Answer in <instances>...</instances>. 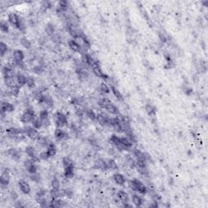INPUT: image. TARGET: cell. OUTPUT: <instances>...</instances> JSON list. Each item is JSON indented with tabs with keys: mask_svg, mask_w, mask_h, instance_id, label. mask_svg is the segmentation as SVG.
I'll list each match as a JSON object with an SVG mask.
<instances>
[{
	"mask_svg": "<svg viewBox=\"0 0 208 208\" xmlns=\"http://www.w3.org/2000/svg\"><path fill=\"white\" fill-rule=\"evenodd\" d=\"M76 115H77L79 118L82 119L83 116H84V111H83L82 110H81V109H77V110H76Z\"/></svg>",
	"mask_w": 208,
	"mask_h": 208,
	"instance_id": "obj_59",
	"label": "cell"
},
{
	"mask_svg": "<svg viewBox=\"0 0 208 208\" xmlns=\"http://www.w3.org/2000/svg\"><path fill=\"white\" fill-rule=\"evenodd\" d=\"M32 71H33V73L39 75V74H41L44 72V69H43V67L41 65H37V66H34L33 68H32Z\"/></svg>",
	"mask_w": 208,
	"mask_h": 208,
	"instance_id": "obj_50",
	"label": "cell"
},
{
	"mask_svg": "<svg viewBox=\"0 0 208 208\" xmlns=\"http://www.w3.org/2000/svg\"><path fill=\"white\" fill-rule=\"evenodd\" d=\"M43 103H45L48 107L52 108L54 107V100L52 99V97L49 94L44 95V101Z\"/></svg>",
	"mask_w": 208,
	"mask_h": 208,
	"instance_id": "obj_23",
	"label": "cell"
},
{
	"mask_svg": "<svg viewBox=\"0 0 208 208\" xmlns=\"http://www.w3.org/2000/svg\"><path fill=\"white\" fill-rule=\"evenodd\" d=\"M133 154H134V156H135L136 158H137V160H142V161L146 162L145 158V153H143L142 151H141L140 150H133Z\"/></svg>",
	"mask_w": 208,
	"mask_h": 208,
	"instance_id": "obj_31",
	"label": "cell"
},
{
	"mask_svg": "<svg viewBox=\"0 0 208 208\" xmlns=\"http://www.w3.org/2000/svg\"><path fill=\"white\" fill-rule=\"evenodd\" d=\"M54 137L56 138L57 141H63L68 139V135L66 132L62 130L60 128H57L54 130Z\"/></svg>",
	"mask_w": 208,
	"mask_h": 208,
	"instance_id": "obj_13",
	"label": "cell"
},
{
	"mask_svg": "<svg viewBox=\"0 0 208 208\" xmlns=\"http://www.w3.org/2000/svg\"><path fill=\"white\" fill-rule=\"evenodd\" d=\"M164 57H165V59H166V60H167V62H168V61H170V60H172L170 54H168V53H167V52L164 54Z\"/></svg>",
	"mask_w": 208,
	"mask_h": 208,
	"instance_id": "obj_61",
	"label": "cell"
},
{
	"mask_svg": "<svg viewBox=\"0 0 208 208\" xmlns=\"http://www.w3.org/2000/svg\"><path fill=\"white\" fill-rule=\"evenodd\" d=\"M117 196L119 199H120V201H121L123 203H128V201H129L128 195V194H127L125 191H124V190H120L117 193Z\"/></svg>",
	"mask_w": 208,
	"mask_h": 208,
	"instance_id": "obj_19",
	"label": "cell"
},
{
	"mask_svg": "<svg viewBox=\"0 0 208 208\" xmlns=\"http://www.w3.org/2000/svg\"><path fill=\"white\" fill-rule=\"evenodd\" d=\"M46 33L48 36L52 37L55 33V28L51 24V23H48L46 26Z\"/></svg>",
	"mask_w": 208,
	"mask_h": 208,
	"instance_id": "obj_29",
	"label": "cell"
},
{
	"mask_svg": "<svg viewBox=\"0 0 208 208\" xmlns=\"http://www.w3.org/2000/svg\"><path fill=\"white\" fill-rule=\"evenodd\" d=\"M86 116L89 118L90 120H92V121H95V120H96V116H97V115L95 114V112L93 111V110L88 109V110L86 111Z\"/></svg>",
	"mask_w": 208,
	"mask_h": 208,
	"instance_id": "obj_42",
	"label": "cell"
},
{
	"mask_svg": "<svg viewBox=\"0 0 208 208\" xmlns=\"http://www.w3.org/2000/svg\"><path fill=\"white\" fill-rule=\"evenodd\" d=\"M33 98H34V99L36 100L38 103H43V101H44V94H43L42 93H41V92H39L37 90L33 92Z\"/></svg>",
	"mask_w": 208,
	"mask_h": 208,
	"instance_id": "obj_24",
	"label": "cell"
},
{
	"mask_svg": "<svg viewBox=\"0 0 208 208\" xmlns=\"http://www.w3.org/2000/svg\"><path fill=\"white\" fill-rule=\"evenodd\" d=\"M63 175H64L65 178H67V179H72L74 177V167L64 168Z\"/></svg>",
	"mask_w": 208,
	"mask_h": 208,
	"instance_id": "obj_33",
	"label": "cell"
},
{
	"mask_svg": "<svg viewBox=\"0 0 208 208\" xmlns=\"http://www.w3.org/2000/svg\"><path fill=\"white\" fill-rule=\"evenodd\" d=\"M54 121L57 128H63L68 125V121L67 116L61 111H57L54 115Z\"/></svg>",
	"mask_w": 208,
	"mask_h": 208,
	"instance_id": "obj_1",
	"label": "cell"
},
{
	"mask_svg": "<svg viewBox=\"0 0 208 208\" xmlns=\"http://www.w3.org/2000/svg\"><path fill=\"white\" fill-rule=\"evenodd\" d=\"M0 182H1V187H2L3 189H4L6 187H7V186L9 185L10 176H9V172H8L7 170H5L4 172L2 173L1 179H0Z\"/></svg>",
	"mask_w": 208,
	"mask_h": 208,
	"instance_id": "obj_12",
	"label": "cell"
},
{
	"mask_svg": "<svg viewBox=\"0 0 208 208\" xmlns=\"http://www.w3.org/2000/svg\"><path fill=\"white\" fill-rule=\"evenodd\" d=\"M105 109L108 111L109 113L113 114V115H118L119 114V109L112 103L109 104L108 106H107V107Z\"/></svg>",
	"mask_w": 208,
	"mask_h": 208,
	"instance_id": "obj_34",
	"label": "cell"
},
{
	"mask_svg": "<svg viewBox=\"0 0 208 208\" xmlns=\"http://www.w3.org/2000/svg\"><path fill=\"white\" fill-rule=\"evenodd\" d=\"M68 45L69 46V48L74 52H81L82 51V46L74 39H70L68 41Z\"/></svg>",
	"mask_w": 208,
	"mask_h": 208,
	"instance_id": "obj_15",
	"label": "cell"
},
{
	"mask_svg": "<svg viewBox=\"0 0 208 208\" xmlns=\"http://www.w3.org/2000/svg\"><path fill=\"white\" fill-rule=\"evenodd\" d=\"M50 197L53 198H59L63 194H62L59 190H50Z\"/></svg>",
	"mask_w": 208,
	"mask_h": 208,
	"instance_id": "obj_44",
	"label": "cell"
},
{
	"mask_svg": "<svg viewBox=\"0 0 208 208\" xmlns=\"http://www.w3.org/2000/svg\"><path fill=\"white\" fill-rule=\"evenodd\" d=\"M125 161H126L127 164L129 166V167H135V161L133 159L132 157H130L129 155H126V157H125Z\"/></svg>",
	"mask_w": 208,
	"mask_h": 208,
	"instance_id": "obj_51",
	"label": "cell"
},
{
	"mask_svg": "<svg viewBox=\"0 0 208 208\" xmlns=\"http://www.w3.org/2000/svg\"><path fill=\"white\" fill-rule=\"evenodd\" d=\"M29 178L32 181L35 182V183H40L41 182V177H40V174L39 173H32L29 176Z\"/></svg>",
	"mask_w": 208,
	"mask_h": 208,
	"instance_id": "obj_43",
	"label": "cell"
},
{
	"mask_svg": "<svg viewBox=\"0 0 208 208\" xmlns=\"http://www.w3.org/2000/svg\"><path fill=\"white\" fill-rule=\"evenodd\" d=\"M13 59L15 62L20 63L24 62V54L21 50H16L13 51Z\"/></svg>",
	"mask_w": 208,
	"mask_h": 208,
	"instance_id": "obj_16",
	"label": "cell"
},
{
	"mask_svg": "<svg viewBox=\"0 0 208 208\" xmlns=\"http://www.w3.org/2000/svg\"><path fill=\"white\" fill-rule=\"evenodd\" d=\"M133 182L136 186V192L139 193L141 194H145L148 192L147 187L138 179H133Z\"/></svg>",
	"mask_w": 208,
	"mask_h": 208,
	"instance_id": "obj_5",
	"label": "cell"
},
{
	"mask_svg": "<svg viewBox=\"0 0 208 208\" xmlns=\"http://www.w3.org/2000/svg\"><path fill=\"white\" fill-rule=\"evenodd\" d=\"M107 162V168L110 169V170H117L118 169V166L116 162L112 159V158H108L106 160Z\"/></svg>",
	"mask_w": 208,
	"mask_h": 208,
	"instance_id": "obj_27",
	"label": "cell"
},
{
	"mask_svg": "<svg viewBox=\"0 0 208 208\" xmlns=\"http://www.w3.org/2000/svg\"><path fill=\"white\" fill-rule=\"evenodd\" d=\"M145 111H146V112H147V114H148L149 116H155V114H156V110H155V107H154L152 104L147 103L145 105Z\"/></svg>",
	"mask_w": 208,
	"mask_h": 208,
	"instance_id": "obj_32",
	"label": "cell"
},
{
	"mask_svg": "<svg viewBox=\"0 0 208 208\" xmlns=\"http://www.w3.org/2000/svg\"><path fill=\"white\" fill-rule=\"evenodd\" d=\"M7 154L9 155L11 158L16 160V161H18L21 158V153L20 151L18 150L15 149V148H10L7 150Z\"/></svg>",
	"mask_w": 208,
	"mask_h": 208,
	"instance_id": "obj_14",
	"label": "cell"
},
{
	"mask_svg": "<svg viewBox=\"0 0 208 208\" xmlns=\"http://www.w3.org/2000/svg\"><path fill=\"white\" fill-rule=\"evenodd\" d=\"M111 92H112V94L115 95V97L118 100H120V101H123L124 100V98H123L122 94H121V93L120 92V91L118 90L115 87V86L112 85V86H111Z\"/></svg>",
	"mask_w": 208,
	"mask_h": 208,
	"instance_id": "obj_36",
	"label": "cell"
},
{
	"mask_svg": "<svg viewBox=\"0 0 208 208\" xmlns=\"http://www.w3.org/2000/svg\"><path fill=\"white\" fill-rule=\"evenodd\" d=\"M26 86L29 88V89H33L35 86V80L34 78L31 76H26Z\"/></svg>",
	"mask_w": 208,
	"mask_h": 208,
	"instance_id": "obj_39",
	"label": "cell"
},
{
	"mask_svg": "<svg viewBox=\"0 0 208 208\" xmlns=\"http://www.w3.org/2000/svg\"><path fill=\"white\" fill-rule=\"evenodd\" d=\"M110 142H111L115 147H116V146H118V145L121 143V137H118L117 135L113 134V135H111V137H110Z\"/></svg>",
	"mask_w": 208,
	"mask_h": 208,
	"instance_id": "obj_30",
	"label": "cell"
},
{
	"mask_svg": "<svg viewBox=\"0 0 208 208\" xmlns=\"http://www.w3.org/2000/svg\"><path fill=\"white\" fill-rule=\"evenodd\" d=\"M46 148H47L46 151H47V153L49 154L50 158V157H54V155L56 154V153H57V149H56L55 145L53 143H50Z\"/></svg>",
	"mask_w": 208,
	"mask_h": 208,
	"instance_id": "obj_26",
	"label": "cell"
},
{
	"mask_svg": "<svg viewBox=\"0 0 208 208\" xmlns=\"http://www.w3.org/2000/svg\"><path fill=\"white\" fill-rule=\"evenodd\" d=\"M132 202L135 205L136 207H141L143 203V200L141 198L139 195L137 194H132Z\"/></svg>",
	"mask_w": 208,
	"mask_h": 208,
	"instance_id": "obj_20",
	"label": "cell"
},
{
	"mask_svg": "<svg viewBox=\"0 0 208 208\" xmlns=\"http://www.w3.org/2000/svg\"><path fill=\"white\" fill-rule=\"evenodd\" d=\"M11 198H12V199L13 201H16L17 198H18V195H17V194H16L15 191H12V192H11Z\"/></svg>",
	"mask_w": 208,
	"mask_h": 208,
	"instance_id": "obj_60",
	"label": "cell"
},
{
	"mask_svg": "<svg viewBox=\"0 0 208 208\" xmlns=\"http://www.w3.org/2000/svg\"><path fill=\"white\" fill-rule=\"evenodd\" d=\"M10 94L14 97H17L20 94V86L19 85H15L12 87L10 88Z\"/></svg>",
	"mask_w": 208,
	"mask_h": 208,
	"instance_id": "obj_37",
	"label": "cell"
},
{
	"mask_svg": "<svg viewBox=\"0 0 208 208\" xmlns=\"http://www.w3.org/2000/svg\"><path fill=\"white\" fill-rule=\"evenodd\" d=\"M94 168L98 169V170H103L106 171L107 170V162L103 158H97L94 162Z\"/></svg>",
	"mask_w": 208,
	"mask_h": 208,
	"instance_id": "obj_7",
	"label": "cell"
},
{
	"mask_svg": "<svg viewBox=\"0 0 208 208\" xmlns=\"http://www.w3.org/2000/svg\"><path fill=\"white\" fill-rule=\"evenodd\" d=\"M8 22L14 26V27H18V22H19V16H17L16 13H10L8 15Z\"/></svg>",
	"mask_w": 208,
	"mask_h": 208,
	"instance_id": "obj_17",
	"label": "cell"
},
{
	"mask_svg": "<svg viewBox=\"0 0 208 208\" xmlns=\"http://www.w3.org/2000/svg\"><path fill=\"white\" fill-rule=\"evenodd\" d=\"M32 124H33V127L37 128V129H39V128H41V127H42L41 119L39 117H37V116L32 121Z\"/></svg>",
	"mask_w": 208,
	"mask_h": 208,
	"instance_id": "obj_40",
	"label": "cell"
},
{
	"mask_svg": "<svg viewBox=\"0 0 208 208\" xmlns=\"http://www.w3.org/2000/svg\"><path fill=\"white\" fill-rule=\"evenodd\" d=\"M158 37H159V40L161 42H163V43H166L167 41V37H166V35L163 33H158Z\"/></svg>",
	"mask_w": 208,
	"mask_h": 208,
	"instance_id": "obj_58",
	"label": "cell"
},
{
	"mask_svg": "<svg viewBox=\"0 0 208 208\" xmlns=\"http://www.w3.org/2000/svg\"><path fill=\"white\" fill-rule=\"evenodd\" d=\"M114 181L119 186H124L125 184V178L120 173H115L113 175Z\"/></svg>",
	"mask_w": 208,
	"mask_h": 208,
	"instance_id": "obj_18",
	"label": "cell"
},
{
	"mask_svg": "<svg viewBox=\"0 0 208 208\" xmlns=\"http://www.w3.org/2000/svg\"><path fill=\"white\" fill-rule=\"evenodd\" d=\"M37 145L41 147H47L48 145L50 144L48 139L46 137H42V136H39V137L37 139Z\"/></svg>",
	"mask_w": 208,
	"mask_h": 208,
	"instance_id": "obj_21",
	"label": "cell"
},
{
	"mask_svg": "<svg viewBox=\"0 0 208 208\" xmlns=\"http://www.w3.org/2000/svg\"><path fill=\"white\" fill-rule=\"evenodd\" d=\"M16 82L19 86H24L26 84V76H24L23 73H18L16 74Z\"/></svg>",
	"mask_w": 208,
	"mask_h": 208,
	"instance_id": "obj_22",
	"label": "cell"
},
{
	"mask_svg": "<svg viewBox=\"0 0 208 208\" xmlns=\"http://www.w3.org/2000/svg\"><path fill=\"white\" fill-rule=\"evenodd\" d=\"M51 41L54 43H56V44H59L61 42V37L59 36V34L54 33V35L51 37Z\"/></svg>",
	"mask_w": 208,
	"mask_h": 208,
	"instance_id": "obj_54",
	"label": "cell"
},
{
	"mask_svg": "<svg viewBox=\"0 0 208 208\" xmlns=\"http://www.w3.org/2000/svg\"><path fill=\"white\" fill-rule=\"evenodd\" d=\"M19 30L22 33H24L26 30V23L24 19L19 16V22H18V27H17Z\"/></svg>",
	"mask_w": 208,
	"mask_h": 208,
	"instance_id": "obj_28",
	"label": "cell"
},
{
	"mask_svg": "<svg viewBox=\"0 0 208 208\" xmlns=\"http://www.w3.org/2000/svg\"><path fill=\"white\" fill-rule=\"evenodd\" d=\"M108 152H109V154H115V153H116V151H115V150L112 149V148H111V149H109Z\"/></svg>",
	"mask_w": 208,
	"mask_h": 208,
	"instance_id": "obj_63",
	"label": "cell"
},
{
	"mask_svg": "<svg viewBox=\"0 0 208 208\" xmlns=\"http://www.w3.org/2000/svg\"><path fill=\"white\" fill-rule=\"evenodd\" d=\"M99 90L103 94H109L110 93V88H109V86L107 84L102 83L99 86Z\"/></svg>",
	"mask_w": 208,
	"mask_h": 208,
	"instance_id": "obj_48",
	"label": "cell"
},
{
	"mask_svg": "<svg viewBox=\"0 0 208 208\" xmlns=\"http://www.w3.org/2000/svg\"><path fill=\"white\" fill-rule=\"evenodd\" d=\"M18 186L20 190L23 194H30L31 188H30L29 185L28 184L27 181H25L24 180H20L18 181Z\"/></svg>",
	"mask_w": 208,
	"mask_h": 208,
	"instance_id": "obj_8",
	"label": "cell"
},
{
	"mask_svg": "<svg viewBox=\"0 0 208 208\" xmlns=\"http://www.w3.org/2000/svg\"><path fill=\"white\" fill-rule=\"evenodd\" d=\"M121 142H122L124 145L126 146L128 150H130L133 146V143L131 142V141L129 140L127 137H121Z\"/></svg>",
	"mask_w": 208,
	"mask_h": 208,
	"instance_id": "obj_46",
	"label": "cell"
},
{
	"mask_svg": "<svg viewBox=\"0 0 208 208\" xmlns=\"http://www.w3.org/2000/svg\"><path fill=\"white\" fill-rule=\"evenodd\" d=\"M76 72H77V77H78V78H79L81 81H86V80L88 79L89 74H88L87 71L84 68L83 66L78 65V67H77V69H76Z\"/></svg>",
	"mask_w": 208,
	"mask_h": 208,
	"instance_id": "obj_9",
	"label": "cell"
},
{
	"mask_svg": "<svg viewBox=\"0 0 208 208\" xmlns=\"http://www.w3.org/2000/svg\"><path fill=\"white\" fill-rule=\"evenodd\" d=\"M91 68H92L93 72H94V73L97 77H99V78H102V79L107 80L108 77H107L105 73H103V72L102 71V69L100 68L99 64V63H98L97 61H96V62L91 66Z\"/></svg>",
	"mask_w": 208,
	"mask_h": 208,
	"instance_id": "obj_4",
	"label": "cell"
},
{
	"mask_svg": "<svg viewBox=\"0 0 208 208\" xmlns=\"http://www.w3.org/2000/svg\"><path fill=\"white\" fill-rule=\"evenodd\" d=\"M39 156V158L41 159V160H43V161H46V160H47L48 158H50V156H49V154L47 153V151H42L40 153V154L38 155Z\"/></svg>",
	"mask_w": 208,
	"mask_h": 208,
	"instance_id": "obj_53",
	"label": "cell"
},
{
	"mask_svg": "<svg viewBox=\"0 0 208 208\" xmlns=\"http://www.w3.org/2000/svg\"><path fill=\"white\" fill-rule=\"evenodd\" d=\"M63 195L66 196V197H68L69 198H72L73 197V192L72 191V190H70V189H66V190H64V191H63Z\"/></svg>",
	"mask_w": 208,
	"mask_h": 208,
	"instance_id": "obj_57",
	"label": "cell"
},
{
	"mask_svg": "<svg viewBox=\"0 0 208 208\" xmlns=\"http://www.w3.org/2000/svg\"><path fill=\"white\" fill-rule=\"evenodd\" d=\"M110 120H111V118H109L108 116H107L104 113L98 114L96 116V121L99 123L100 125H103V126H105V125L109 126Z\"/></svg>",
	"mask_w": 208,
	"mask_h": 208,
	"instance_id": "obj_6",
	"label": "cell"
},
{
	"mask_svg": "<svg viewBox=\"0 0 208 208\" xmlns=\"http://www.w3.org/2000/svg\"><path fill=\"white\" fill-rule=\"evenodd\" d=\"M50 185H51V188H52L53 190H59V189H60V182H59V181L57 178H54V179L51 181Z\"/></svg>",
	"mask_w": 208,
	"mask_h": 208,
	"instance_id": "obj_47",
	"label": "cell"
},
{
	"mask_svg": "<svg viewBox=\"0 0 208 208\" xmlns=\"http://www.w3.org/2000/svg\"><path fill=\"white\" fill-rule=\"evenodd\" d=\"M63 201L60 200L59 198H53L51 201L50 202V204H49V207H54V208H58V207H61L63 206Z\"/></svg>",
	"mask_w": 208,
	"mask_h": 208,
	"instance_id": "obj_25",
	"label": "cell"
},
{
	"mask_svg": "<svg viewBox=\"0 0 208 208\" xmlns=\"http://www.w3.org/2000/svg\"><path fill=\"white\" fill-rule=\"evenodd\" d=\"M39 118H40L41 120H44V119L49 118V112H48V111L46 110V109L41 111L40 113H39Z\"/></svg>",
	"mask_w": 208,
	"mask_h": 208,
	"instance_id": "obj_52",
	"label": "cell"
},
{
	"mask_svg": "<svg viewBox=\"0 0 208 208\" xmlns=\"http://www.w3.org/2000/svg\"><path fill=\"white\" fill-rule=\"evenodd\" d=\"M25 153L27 154L28 156L30 158H32L34 162L38 161L40 158L39 156H37V154L36 153V150H34V148L31 146V145H28L27 147L25 148Z\"/></svg>",
	"mask_w": 208,
	"mask_h": 208,
	"instance_id": "obj_10",
	"label": "cell"
},
{
	"mask_svg": "<svg viewBox=\"0 0 208 208\" xmlns=\"http://www.w3.org/2000/svg\"><path fill=\"white\" fill-rule=\"evenodd\" d=\"M36 117L35 113H34V111L33 109L30 108H26V110L23 112V114L20 116V121L23 124H29V123H32V121L33 120V119Z\"/></svg>",
	"mask_w": 208,
	"mask_h": 208,
	"instance_id": "obj_2",
	"label": "cell"
},
{
	"mask_svg": "<svg viewBox=\"0 0 208 208\" xmlns=\"http://www.w3.org/2000/svg\"><path fill=\"white\" fill-rule=\"evenodd\" d=\"M20 44L24 46L25 49H30L31 48V42L26 37H22L20 39Z\"/></svg>",
	"mask_w": 208,
	"mask_h": 208,
	"instance_id": "obj_41",
	"label": "cell"
},
{
	"mask_svg": "<svg viewBox=\"0 0 208 208\" xmlns=\"http://www.w3.org/2000/svg\"><path fill=\"white\" fill-rule=\"evenodd\" d=\"M63 168H68V167H74L73 160L68 157H64L63 158Z\"/></svg>",
	"mask_w": 208,
	"mask_h": 208,
	"instance_id": "obj_35",
	"label": "cell"
},
{
	"mask_svg": "<svg viewBox=\"0 0 208 208\" xmlns=\"http://www.w3.org/2000/svg\"><path fill=\"white\" fill-rule=\"evenodd\" d=\"M0 111H1V115L3 116L4 113H7V112H12L14 111V106L10 103L2 102Z\"/></svg>",
	"mask_w": 208,
	"mask_h": 208,
	"instance_id": "obj_11",
	"label": "cell"
},
{
	"mask_svg": "<svg viewBox=\"0 0 208 208\" xmlns=\"http://www.w3.org/2000/svg\"><path fill=\"white\" fill-rule=\"evenodd\" d=\"M41 8L44 10V11H46L48 8H50L51 7V3H50L49 1H43L41 3Z\"/></svg>",
	"mask_w": 208,
	"mask_h": 208,
	"instance_id": "obj_55",
	"label": "cell"
},
{
	"mask_svg": "<svg viewBox=\"0 0 208 208\" xmlns=\"http://www.w3.org/2000/svg\"><path fill=\"white\" fill-rule=\"evenodd\" d=\"M24 131L25 135L32 140H37L40 136L37 132V129L33 127H25V128H24Z\"/></svg>",
	"mask_w": 208,
	"mask_h": 208,
	"instance_id": "obj_3",
	"label": "cell"
},
{
	"mask_svg": "<svg viewBox=\"0 0 208 208\" xmlns=\"http://www.w3.org/2000/svg\"><path fill=\"white\" fill-rule=\"evenodd\" d=\"M0 29L3 33H8L9 30V26H8V24L6 22V21H1L0 23Z\"/></svg>",
	"mask_w": 208,
	"mask_h": 208,
	"instance_id": "obj_49",
	"label": "cell"
},
{
	"mask_svg": "<svg viewBox=\"0 0 208 208\" xmlns=\"http://www.w3.org/2000/svg\"><path fill=\"white\" fill-rule=\"evenodd\" d=\"M7 50H8V48H7V46L6 43H4L3 41H1L0 43V52H1V56H4L5 54L7 53Z\"/></svg>",
	"mask_w": 208,
	"mask_h": 208,
	"instance_id": "obj_45",
	"label": "cell"
},
{
	"mask_svg": "<svg viewBox=\"0 0 208 208\" xmlns=\"http://www.w3.org/2000/svg\"><path fill=\"white\" fill-rule=\"evenodd\" d=\"M110 103H111V102L107 98H103V99L99 100V106L101 108L105 109L107 107V106H108Z\"/></svg>",
	"mask_w": 208,
	"mask_h": 208,
	"instance_id": "obj_38",
	"label": "cell"
},
{
	"mask_svg": "<svg viewBox=\"0 0 208 208\" xmlns=\"http://www.w3.org/2000/svg\"><path fill=\"white\" fill-rule=\"evenodd\" d=\"M24 207L23 206L22 204H21V203L20 202H16V203H15V207Z\"/></svg>",
	"mask_w": 208,
	"mask_h": 208,
	"instance_id": "obj_62",
	"label": "cell"
},
{
	"mask_svg": "<svg viewBox=\"0 0 208 208\" xmlns=\"http://www.w3.org/2000/svg\"><path fill=\"white\" fill-rule=\"evenodd\" d=\"M26 171H27L29 173H30V174H32V173H36V172H37V167L35 163H34V164H33V165L30 166L29 167H28L27 169H26Z\"/></svg>",
	"mask_w": 208,
	"mask_h": 208,
	"instance_id": "obj_56",
	"label": "cell"
}]
</instances>
